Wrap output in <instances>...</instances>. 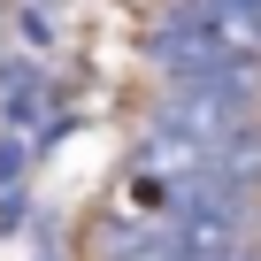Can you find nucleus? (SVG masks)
I'll list each match as a JSON object with an SVG mask.
<instances>
[{
	"label": "nucleus",
	"instance_id": "1",
	"mask_svg": "<svg viewBox=\"0 0 261 261\" xmlns=\"http://www.w3.org/2000/svg\"><path fill=\"white\" fill-rule=\"evenodd\" d=\"M238 261H261V253H238Z\"/></svg>",
	"mask_w": 261,
	"mask_h": 261
}]
</instances>
